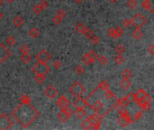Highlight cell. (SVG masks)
I'll return each mask as SVG.
<instances>
[{
  "label": "cell",
  "instance_id": "44",
  "mask_svg": "<svg viewBox=\"0 0 154 130\" xmlns=\"http://www.w3.org/2000/svg\"><path fill=\"white\" fill-rule=\"evenodd\" d=\"M19 52H20V53H27L28 52H29V48H28V46L27 45H23L21 47L19 48Z\"/></svg>",
  "mask_w": 154,
  "mask_h": 130
},
{
  "label": "cell",
  "instance_id": "54",
  "mask_svg": "<svg viewBox=\"0 0 154 130\" xmlns=\"http://www.w3.org/2000/svg\"><path fill=\"white\" fill-rule=\"evenodd\" d=\"M74 1H75L76 3H81L82 1H83V0H74Z\"/></svg>",
  "mask_w": 154,
  "mask_h": 130
},
{
  "label": "cell",
  "instance_id": "35",
  "mask_svg": "<svg viewBox=\"0 0 154 130\" xmlns=\"http://www.w3.org/2000/svg\"><path fill=\"white\" fill-rule=\"evenodd\" d=\"M89 41H90V42H91L93 45H98L99 42H100L99 37L97 36V35H92V36L89 38Z\"/></svg>",
  "mask_w": 154,
  "mask_h": 130
},
{
  "label": "cell",
  "instance_id": "47",
  "mask_svg": "<svg viewBox=\"0 0 154 130\" xmlns=\"http://www.w3.org/2000/svg\"><path fill=\"white\" fill-rule=\"evenodd\" d=\"M56 15H58V16H60V17H64L65 16H66V12L63 10V9H61V8H60V9H58L57 10V12H56Z\"/></svg>",
  "mask_w": 154,
  "mask_h": 130
},
{
  "label": "cell",
  "instance_id": "51",
  "mask_svg": "<svg viewBox=\"0 0 154 130\" xmlns=\"http://www.w3.org/2000/svg\"><path fill=\"white\" fill-rule=\"evenodd\" d=\"M143 100L146 101V102H148V103H151L152 99H151V97H150L149 94H147V93H146V95L144 96V98H143Z\"/></svg>",
  "mask_w": 154,
  "mask_h": 130
},
{
  "label": "cell",
  "instance_id": "9",
  "mask_svg": "<svg viewBox=\"0 0 154 130\" xmlns=\"http://www.w3.org/2000/svg\"><path fill=\"white\" fill-rule=\"evenodd\" d=\"M10 55H11V52L9 49L3 43H0V62L7 60Z\"/></svg>",
  "mask_w": 154,
  "mask_h": 130
},
{
  "label": "cell",
  "instance_id": "10",
  "mask_svg": "<svg viewBox=\"0 0 154 130\" xmlns=\"http://www.w3.org/2000/svg\"><path fill=\"white\" fill-rule=\"evenodd\" d=\"M132 121L133 120H132V118L130 117V115H127V116H119V117L117 119V122H118L119 126H122V127L126 126L127 125H129Z\"/></svg>",
  "mask_w": 154,
  "mask_h": 130
},
{
  "label": "cell",
  "instance_id": "43",
  "mask_svg": "<svg viewBox=\"0 0 154 130\" xmlns=\"http://www.w3.org/2000/svg\"><path fill=\"white\" fill-rule=\"evenodd\" d=\"M142 116V111L138 110L134 113V115L132 116V120H138V119L141 118V117Z\"/></svg>",
  "mask_w": 154,
  "mask_h": 130
},
{
  "label": "cell",
  "instance_id": "53",
  "mask_svg": "<svg viewBox=\"0 0 154 130\" xmlns=\"http://www.w3.org/2000/svg\"><path fill=\"white\" fill-rule=\"evenodd\" d=\"M147 52H149L151 55L152 54H154V45H150L148 48H147Z\"/></svg>",
  "mask_w": 154,
  "mask_h": 130
},
{
  "label": "cell",
  "instance_id": "27",
  "mask_svg": "<svg viewBox=\"0 0 154 130\" xmlns=\"http://www.w3.org/2000/svg\"><path fill=\"white\" fill-rule=\"evenodd\" d=\"M80 127L82 129H91V124L88 118H85L84 120L80 123Z\"/></svg>",
  "mask_w": 154,
  "mask_h": 130
},
{
  "label": "cell",
  "instance_id": "3",
  "mask_svg": "<svg viewBox=\"0 0 154 130\" xmlns=\"http://www.w3.org/2000/svg\"><path fill=\"white\" fill-rule=\"evenodd\" d=\"M85 91H86V89L78 81H75L69 89V92L70 93V95L75 97V98L76 97H80Z\"/></svg>",
  "mask_w": 154,
  "mask_h": 130
},
{
  "label": "cell",
  "instance_id": "42",
  "mask_svg": "<svg viewBox=\"0 0 154 130\" xmlns=\"http://www.w3.org/2000/svg\"><path fill=\"white\" fill-rule=\"evenodd\" d=\"M74 71L78 74V75H80L84 72V68L81 66V65H77V66L75 67L74 69Z\"/></svg>",
  "mask_w": 154,
  "mask_h": 130
},
{
  "label": "cell",
  "instance_id": "48",
  "mask_svg": "<svg viewBox=\"0 0 154 130\" xmlns=\"http://www.w3.org/2000/svg\"><path fill=\"white\" fill-rule=\"evenodd\" d=\"M125 97H126V99L128 100V101H129L130 103H132V102L134 101V95H133L132 93H129V94L126 95Z\"/></svg>",
  "mask_w": 154,
  "mask_h": 130
},
{
  "label": "cell",
  "instance_id": "37",
  "mask_svg": "<svg viewBox=\"0 0 154 130\" xmlns=\"http://www.w3.org/2000/svg\"><path fill=\"white\" fill-rule=\"evenodd\" d=\"M42 11H43V9L42 6H41L40 4H36V5L34 6V7H33V12H34V14L38 15V14H40L41 12H42Z\"/></svg>",
  "mask_w": 154,
  "mask_h": 130
},
{
  "label": "cell",
  "instance_id": "18",
  "mask_svg": "<svg viewBox=\"0 0 154 130\" xmlns=\"http://www.w3.org/2000/svg\"><path fill=\"white\" fill-rule=\"evenodd\" d=\"M28 35L31 38L35 39V38H37L40 35V32H39V30L36 27H32L28 31Z\"/></svg>",
  "mask_w": 154,
  "mask_h": 130
},
{
  "label": "cell",
  "instance_id": "23",
  "mask_svg": "<svg viewBox=\"0 0 154 130\" xmlns=\"http://www.w3.org/2000/svg\"><path fill=\"white\" fill-rule=\"evenodd\" d=\"M57 118L59 119V120L60 121V122H66L68 119H69V117H68V116L60 110V111L57 114Z\"/></svg>",
  "mask_w": 154,
  "mask_h": 130
},
{
  "label": "cell",
  "instance_id": "24",
  "mask_svg": "<svg viewBox=\"0 0 154 130\" xmlns=\"http://www.w3.org/2000/svg\"><path fill=\"white\" fill-rule=\"evenodd\" d=\"M124 34V30H123V28L121 27H116L114 28V39H117L119 37L122 36V35Z\"/></svg>",
  "mask_w": 154,
  "mask_h": 130
},
{
  "label": "cell",
  "instance_id": "56",
  "mask_svg": "<svg viewBox=\"0 0 154 130\" xmlns=\"http://www.w3.org/2000/svg\"><path fill=\"white\" fill-rule=\"evenodd\" d=\"M2 17H3V14H2L1 12H0V20L2 19Z\"/></svg>",
  "mask_w": 154,
  "mask_h": 130
},
{
  "label": "cell",
  "instance_id": "28",
  "mask_svg": "<svg viewBox=\"0 0 154 130\" xmlns=\"http://www.w3.org/2000/svg\"><path fill=\"white\" fill-rule=\"evenodd\" d=\"M82 35H83L85 36V38L89 39L92 35H94V32H93V30H91V29H89V28L85 27V29H84L83 32H82Z\"/></svg>",
  "mask_w": 154,
  "mask_h": 130
},
{
  "label": "cell",
  "instance_id": "2",
  "mask_svg": "<svg viewBox=\"0 0 154 130\" xmlns=\"http://www.w3.org/2000/svg\"><path fill=\"white\" fill-rule=\"evenodd\" d=\"M32 72L34 74H43L46 75L50 72V67L46 63L36 61L32 67Z\"/></svg>",
  "mask_w": 154,
  "mask_h": 130
},
{
  "label": "cell",
  "instance_id": "58",
  "mask_svg": "<svg viewBox=\"0 0 154 130\" xmlns=\"http://www.w3.org/2000/svg\"><path fill=\"white\" fill-rule=\"evenodd\" d=\"M109 1H110V2H112V3H114V2H116V0H109Z\"/></svg>",
  "mask_w": 154,
  "mask_h": 130
},
{
  "label": "cell",
  "instance_id": "21",
  "mask_svg": "<svg viewBox=\"0 0 154 130\" xmlns=\"http://www.w3.org/2000/svg\"><path fill=\"white\" fill-rule=\"evenodd\" d=\"M142 35H143V32L140 30V28H135L134 30L132 32V38H134V39H136V40L141 39V38L142 37Z\"/></svg>",
  "mask_w": 154,
  "mask_h": 130
},
{
  "label": "cell",
  "instance_id": "46",
  "mask_svg": "<svg viewBox=\"0 0 154 130\" xmlns=\"http://www.w3.org/2000/svg\"><path fill=\"white\" fill-rule=\"evenodd\" d=\"M52 66H53L54 69H60V66H61V62H60V61H59V60H55V61L52 62Z\"/></svg>",
  "mask_w": 154,
  "mask_h": 130
},
{
  "label": "cell",
  "instance_id": "6",
  "mask_svg": "<svg viewBox=\"0 0 154 130\" xmlns=\"http://www.w3.org/2000/svg\"><path fill=\"white\" fill-rule=\"evenodd\" d=\"M43 95L47 98V99H53L58 95V90L52 85H48L46 88L43 90Z\"/></svg>",
  "mask_w": 154,
  "mask_h": 130
},
{
  "label": "cell",
  "instance_id": "59",
  "mask_svg": "<svg viewBox=\"0 0 154 130\" xmlns=\"http://www.w3.org/2000/svg\"><path fill=\"white\" fill-rule=\"evenodd\" d=\"M89 1H91V0H89Z\"/></svg>",
  "mask_w": 154,
  "mask_h": 130
},
{
  "label": "cell",
  "instance_id": "38",
  "mask_svg": "<svg viewBox=\"0 0 154 130\" xmlns=\"http://www.w3.org/2000/svg\"><path fill=\"white\" fill-rule=\"evenodd\" d=\"M114 61L116 64H121L124 62V57L122 56V54H116L114 57Z\"/></svg>",
  "mask_w": 154,
  "mask_h": 130
},
{
  "label": "cell",
  "instance_id": "41",
  "mask_svg": "<svg viewBox=\"0 0 154 130\" xmlns=\"http://www.w3.org/2000/svg\"><path fill=\"white\" fill-rule=\"evenodd\" d=\"M61 20H62V17H60V16H58V15H55V16L52 17V19H51V22H52L54 25H59L60 22H61Z\"/></svg>",
  "mask_w": 154,
  "mask_h": 130
},
{
  "label": "cell",
  "instance_id": "36",
  "mask_svg": "<svg viewBox=\"0 0 154 130\" xmlns=\"http://www.w3.org/2000/svg\"><path fill=\"white\" fill-rule=\"evenodd\" d=\"M84 29H85V26H84V25L82 24V23H78L75 25V30H76V32H78V34H82V32H83V31H84Z\"/></svg>",
  "mask_w": 154,
  "mask_h": 130
},
{
  "label": "cell",
  "instance_id": "49",
  "mask_svg": "<svg viewBox=\"0 0 154 130\" xmlns=\"http://www.w3.org/2000/svg\"><path fill=\"white\" fill-rule=\"evenodd\" d=\"M39 4L41 5V6L43 7V10H44V9H46V8L49 6V3L46 1V0H42V1H41Z\"/></svg>",
  "mask_w": 154,
  "mask_h": 130
},
{
  "label": "cell",
  "instance_id": "55",
  "mask_svg": "<svg viewBox=\"0 0 154 130\" xmlns=\"http://www.w3.org/2000/svg\"><path fill=\"white\" fill-rule=\"evenodd\" d=\"M6 1L8 2V3H13V2L15 1V0H6Z\"/></svg>",
  "mask_w": 154,
  "mask_h": 130
},
{
  "label": "cell",
  "instance_id": "8",
  "mask_svg": "<svg viewBox=\"0 0 154 130\" xmlns=\"http://www.w3.org/2000/svg\"><path fill=\"white\" fill-rule=\"evenodd\" d=\"M69 100L66 98L65 95H60L58 99L55 100V105L60 108V110H62V108L69 107Z\"/></svg>",
  "mask_w": 154,
  "mask_h": 130
},
{
  "label": "cell",
  "instance_id": "50",
  "mask_svg": "<svg viewBox=\"0 0 154 130\" xmlns=\"http://www.w3.org/2000/svg\"><path fill=\"white\" fill-rule=\"evenodd\" d=\"M81 61H82V62H83L84 64H86V65L91 64V63H90V61H89V60H88V58L87 57V55H86V54H85L84 56H82V58H81Z\"/></svg>",
  "mask_w": 154,
  "mask_h": 130
},
{
  "label": "cell",
  "instance_id": "29",
  "mask_svg": "<svg viewBox=\"0 0 154 130\" xmlns=\"http://www.w3.org/2000/svg\"><path fill=\"white\" fill-rule=\"evenodd\" d=\"M19 101L21 104H28V103L31 102V99H30V97L28 95L24 94V95H22L21 97H20Z\"/></svg>",
  "mask_w": 154,
  "mask_h": 130
},
{
  "label": "cell",
  "instance_id": "16",
  "mask_svg": "<svg viewBox=\"0 0 154 130\" xmlns=\"http://www.w3.org/2000/svg\"><path fill=\"white\" fill-rule=\"evenodd\" d=\"M24 23V21L23 19V17H21L20 16H16L13 18V25L15 27H21Z\"/></svg>",
  "mask_w": 154,
  "mask_h": 130
},
{
  "label": "cell",
  "instance_id": "57",
  "mask_svg": "<svg viewBox=\"0 0 154 130\" xmlns=\"http://www.w3.org/2000/svg\"><path fill=\"white\" fill-rule=\"evenodd\" d=\"M3 2H4V0H0V6L3 4Z\"/></svg>",
  "mask_w": 154,
  "mask_h": 130
},
{
  "label": "cell",
  "instance_id": "33",
  "mask_svg": "<svg viewBox=\"0 0 154 130\" xmlns=\"http://www.w3.org/2000/svg\"><path fill=\"white\" fill-rule=\"evenodd\" d=\"M15 37H14L13 35H9V36L6 37V43L7 45L13 46V45H15Z\"/></svg>",
  "mask_w": 154,
  "mask_h": 130
},
{
  "label": "cell",
  "instance_id": "20",
  "mask_svg": "<svg viewBox=\"0 0 154 130\" xmlns=\"http://www.w3.org/2000/svg\"><path fill=\"white\" fill-rule=\"evenodd\" d=\"M133 95H134V100H143V98H144V96L146 95V92L144 90L139 89V90H137V91L135 93H133Z\"/></svg>",
  "mask_w": 154,
  "mask_h": 130
},
{
  "label": "cell",
  "instance_id": "11",
  "mask_svg": "<svg viewBox=\"0 0 154 130\" xmlns=\"http://www.w3.org/2000/svg\"><path fill=\"white\" fill-rule=\"evenodd\" d=\"M73 106L75 108H84L87 107V100L81 97H76V99L73 100Z\"/></svg>",
  "mask_w": 154,
  "mask_h": 130
},
{
  "label": "cell",
  "instance_id": "26",
  "mask_svg": "<svg viewBox=\"0 0 154 130\" xmlns=\"http://www.w3.org/2000/svg\"><path fill=\"white\" fill-rule=\"evenodd\" d=\"M45 80V75L43 74H34V81L37 84H42Z\"/></svg>",
  "mask_w": 154,
  "mask_h": 130
},
{
  "label": "cell",
  "instance_id": "52",
  "mask_svg": "<svg viewBox=\"0 0 154 130\" xmlns=\"http://www.w3.org/2000/svg\"><path fill=\"white\" fill-rule=\"evenodd\" d=\"M106 35L109 36V37H114V28H109L107 31H106Z\"/></svg>",
  "mask_w": 154,
  "mask_h": 130
},
{
  "label": "cell",
  "instance_id": "5",
  "mask_svg": "<svg viewBox=\"0 0 154 130\" xmlns=\"http://www.w3.org/2000/svg\"><path fill=\"white\" fill-rule=\"evenodd\" d=\"M13 126V122L6 114H0V130L9 129Z\"/></svg>",
  "mask_w": 154,
  "mask_h": 130
},
{
  "label": "cell",
  "instance_id": "39",
  "mask_svg": "<svg viewBox=\"0 0 154 130\" xmlns=\"http://www.w3.org/2000/svg\"><path fill=\"white\" fill-rule=\"evenodd\" d=\"M62 110V111L68 116L69 118L71 117V115L73 114V111H72V110H71V108L69 107H69H64V108H62V110Z\"/></svg>",
  "mask_w": 154,
  "mask_h": 130
},
{
  "label": "cell",
  "instance_id": "34",
  "mask_svg": "<svg viewBox=\"0 0 154 130\" xmlns=\"http://www.w3.org/2000/svg\"><path fill=\"white\" fill-rule=\"evenodd\" d=\"M122 77L123 79H130L132 77V71L128 69H125L122 71Z\"/></svg>",
  "mask_w": 154,
  "mask_h": 130
},
{
  "label": "cell",
  "instance_id": "30",
  "mask_svg": "<svg viewBox=\"0 0 154 130\" xmlns=\"http://www.w3.org/2000/svg\"><path fill=\"white\" fill-rule=\"evenodd\" d=\"M115 52L116 54H123L125 52V46L122 43H118L115 47Z\"/></svg>",
  "mask_w": 154,
  "mask_h": 130
},
{
  "label": "cell",
  "instance_id": "19",
  "mask_svg": "<svg viewBox=\"0 0 154 130\" xmlns=\"http://www.w3.org/2000/svg\"><path fill=\"white\" fill-rule=\"evenodd\" d=\"M74 115L79 118V119H82V118H84L87 115V112L86 110H84V108H76V110L74 112Z\"/></svg>",
  "mask_w": 154,
  "mask_h": 130
},
{
  "label": "cell",
  "instance_id": "22",
  "mask_svg": "<svg viewBox=\"0 0 154 130\" xmlns=\"http://www.w3.org/2000/svg\"><path fill=\"white\" fill-rule=\"evenodd\" d=\"M20 60H21L22 62L26 64V63H29L31 61L32 58H31V55L27 52V53H22L21 55H20Z\"/></svg>",
  "mask_w": 154,
  "mask_h": 130
},
{
  "label": "cell",
  "instance_id": "15",
  "mask_svg": "<svg viewBox=\"0 0 154 130\" xmlns=\"http://www.w3.org/2000/svg\"><path fill=\"white\" fill-rule=\"evenodd\" d=\"M86 55H87V57L88 58V60H89V61H90V63L92 64L93 62H95L96 61H97V52H95V51H89V52H88L87 53H86Z\"/></svg>",
  "mask_w": 154,
  "mask_h": 130
},
{
  "label": "cell",
  "instance_id": "45",
  "mask_svg": "<svg viewBox=\"0 0 154 130\" xmlns=\"http://www.w3.org/2000/svg\"><path fill=\"white\" fill-rule=\"evenodd\" d=\"M122 25L124 27H129L131 25V19L125 18V20H123L122 22Z\"/></svg>",
  "mask_w": 154,
  "mask_h": 130
},
{
  "label": "cell",
  "instance_id": "14",
  "mask_svg": "<svg viewBox=\"0 0 154 130\" xmlns=\"http://www.w3.org/2000/svg\"><path fill=\"white\" fill-rule=\"evenodd\" d=\"M141 7L145 10H149L150 13L154 12L153 9V0H144L141 3Z\"/></svg>",
  "mask_w": 154,
  "mask_h": 130
},
{
  "label": "cell",
  "instance_id": "7",
  "mask_svg": "<svg viewBox=\"0 0 154 130\" xmlns=\"http://www.w3.org/2000/svg\"><path fill=\"white\" fill-rule=\"evenodd\" d=\"M35 59L37 60V61L47 63L50 60V53L46 50H41L36 54Z\"/></svg>",
  "mask_w": 154,
  "mask_h": 130
},
{
  "label": "cell",
  "instance_id": "12",
  "mask_svg": "<svg viewBox=\"0 0 154 130\" xmlns=\"http://www.w3.org/2000/svg\"><path fill=\"white\" fill-rule=\"evenodd\" d=\"M134 102L141 110H150L151 107V103H148L143 100H135Z\"/></svg>",
  "mask_w": 154,
  "mask_h": 130
},
{
  "label": "cell",
  "instance_id": "31",
  "mask_svg": "<svg viewBox=\"0 0 154 130\" xmlns=\"http://www.w3.org/2000/svg\"><path fill=\"white\" fill-rule=\"evenodd\" d=\"M104 97L106 98V100H111V99H114L115 94L111 90L107 89V90H104Z\"/></svg>",
  "mask_w": 154,
  "mask_h": 130
},
{
  "label": "cell",
  "instance_id": "25",
  "mask_svg": "<svg viewBox=\"0 0 154 130\" xmlns=\"http://www.w3.org/2000/svg\"><path fill=\"white\" fill-rule=\"evenodd\" d=\"M97 88L104 91V90H106L109 89V84H108V82H107V81H100V82H99V84L97 85Z\"/></svg>",
  "mask_w": 154,
  "mask_h": 130
},
{
  "label": "cell",
  "instance_id": "17",
  "mask_svg": "<svg viewBox=\"0 0 154 130\" xmlns=\"http://www.w3.org/2000/svg\"><path fill=\"white\" fill-rule=\"evenodd\" d=\"M131 86V81H129V79H123L120 81V88L123 90H127Z\"/></svg>",
  "mask_w": 154,
  "mask_h": 130
},
{
  "label": "cell",
  "instance_id": "1",
  "mask_svg": "<svg viewBox=\"0 0 154 130\" xmlns=\"http://www.w3.org/2000/svg\"><path fill=\"white\" fill-rule=\"evenodd\" d=\"M11 116L22 127L26 128L39 117V111L30 103H20L12 110Z\"/></svg>",
  "mask_w": 154,
  "mask_h": 130
},
{
  "label": "cell",
  "instance_id": "32",
  "mask_svg": "<svg viewBox=\"0 0 154 130\" xmlns=\"http://www.w3.org/2000/svg\"><path fill=\"white\" fill-rule=\"evenodd\" d=\"M126 6L129 9H134L137 6V1L136 0H127Z\"/></svg>",
  "mask_w": 154,
  "mask_h": 130
},
{
  "label": "cell",
  "instance_id": "40",
  "mask_svg": "<svg viewBox=\"0 0 154 130\" xmlns=\"http://www.w3.org/2000/svg\"><path fill=\"white\" fill-rule=\"evenodd\" d=\"M97 60L98 61L99 64H101V65H106L107 62V59L105 55H100L99 57H97Z\"/></svg>",
  "mask_w": 154,
  "mask_h": 130
},
{
  "label": "cell",
  "instance_id": "4",
  "mask_svg": "<svg viewBox=\"0 0 154 130\" xmlns=\"http://www.w3.org/2000/svg\"><path fill=\"white\" fill-rule=\"evenodd\" d=\"M146 24V18L141 14H135L131 19V25H132L135 28H141Z\"/></svg>",
  "mask_w": 154,
  "mask_h": 130
},
{
  "label": "cell",
  "instance_id": "13",
  "mask_svg": "<svg viewBox=\"0 0 154 130\" xmlns=\"http://www.w3.org/2000/svg\"><path fill=\"white\" fill-rule=\"evenodd\" d=\"M103 107H104V103H103V101L100 100H95L94 102L89 106V107L91 108V110L96 111V112L100 111L103 108Z\"/></svg>",
  "mask_w": 154,
  "mask_h": 130
}]
</instances>
